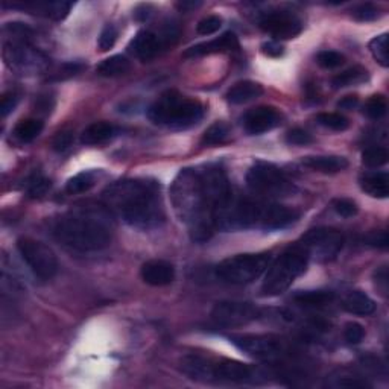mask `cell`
Returning a JSON list of instances; mask_svg holds the SVG:
<instances>
[{
    "label": "cell",
    "instance_id": "obj_1",
    "mask_svg": "<svg viewBox=\"0 0 389 389\" xmlns=\"http://www.w3.org/2000/svg\"><path fill=\"white\" fill-rule=\"evenodd\" d=\"M231 194L227 173L218 164L183 169L171 187L173 210L197 242L210 239L218 213Z\"/></svg>",
    "mask_w": 389,
    "mask_h": 389
},
{
    "label": "cell",
    "instance_id": "obj_2",
    "mask_svg": "<svg viewBox=\"0 0 389 389\" xmlns=\"http://www.w3.org/2000/svg\"><path fill=\"white\" fill-rule=\"evenodd\" d=\"M103 201L128 225L138 230H154L166 219L158 183L146 178H127L103 190Z\"/></svg>",
    "mask_w": 389,
    "mask_h": 389
},
{
    "label": "cell",
    "instance_id": "obj_3",
    "mask_svg": "<svg viewBox=\"0 0 389 389\" xmlns=\"http://www.w3.org/2000/svg\"><path fill=\"white\" fill-rule=\"evenodd\" d=\"M114 224L107 205L84 204L68 210L55 222L53 234L66 247L81 253L105 249L113 240Z\"/></svg>",
    "mask_w": 389,
    "mask_h": 389
},
{
    "label": "cell",
    "instance_id": "obj_4",
    "mask_svg": "<svg viewBox=\"0 0 389 389\" xmlns=\"http://www.w3.org/2000/svg\"><path fill=\"white\" fill-rule=\"evenodd\" d=\"M181 371L192 380L203 384H234L259 385L273 377L268 368L242 364L231 359L205 357L201 354H189L181 359Z\"/></svg>",
    "mask_w": 389,
    "mask_h": 389
},
{
    "label": "cell",
    "instance_id": "obj_5",
    "mask_svg": "<svg viewBox=\"0 0 389 389\" xmlns=\"http://www.w3.org/2000/svg\"><path fill=\"white\" fill-rule=\"evenodd\" d=\"M3 60L22 75L43 72L49 66L46 55L31 45L32 29L23 23H8L3 27Z\"/></svg>",
    "mask_w": 389,
    "mask_h": 389
},
{
    "label": "cell",
    "instance_id": "obj_6",
    "mask_svg": "<svg viewBox=\"0 0 389 389\" xmlns=\"http://www.w3.org/2000/svg\"><path fill=\"white\" fill-rule=\"evenodd\" d=\"M148 117L160 127L187 129L203 119L204 107L198 99H192L178 92H168L149 107Z\"/></svg>",
    "mask_w": 389,
    "mask_h": 389
},
{
    "label": "cell",
    "instance_id": "obj_7",
    "mask_svg": "<svg viewBox=\"0 0 389 389\" xmlns=\"http://www.w3.org/2000/svg\"><path fill=\"white\" fill-rule=\"evenodd\" d=\"M310 257L300 243L288 248L286 251L266 269L265 280L262 284L263 297H277L286 292L298 277L308 269Z\"/></svg>",
    "mask_w": 389,
    "mask_h": 389
},
{
    "label": "cell",
    "instance_id": "obj_8",
    "mask_svg": "<svg viewBox=\"0 0 389 389\" xmlns=\"http://www.w3.org/2000/svg\"><path fill=\"white\" fill-rule=\"evenodd\" d=\"M271 260L269 253L238 254L222 260L216 266V275L230 284H249L266 273Z\"/></svg>",
    "mask_w": 389,
    "mask_h": 389
},
{
    "label": "cell",
    "instance_id": "obj_9",
    "mask_svg": "<svg viewBox=\"0 0 389 389\" xmlns=\"http://www.w3.org/2000/svg\"><path fill=\"white\" fill-rule=\"evenodd\" d=\"M247 184L262 197H286L292 192V184L281 169L266 162H257L249 168Z\"/></svg>",
    "mask_w": 389,
    "mask_h": 389
},
{
    "label": "cell",
    "instance_id": "obj_10",
    "mask_svg": "<svg viewBox=\"0 0 389 389\" xmlns=\"http://www.w3.org/2000/svg\"><path fill=\"white\" fill-rule=\"evenodd\" d=\"M17 249L34 275L41 280H51L58 273V259L52 248L32 238H20Z\"/></svg>",
    "mask_w": 389,
    "mask_h": 389
},
{
    "label": "cell",
    "instance_id": "obj_11",
    "mask_svg": "<svg viewBox=\"0 0 389 389\" xmlns=\"http://www.w3.org/2000/svg\"><path fill=\"white\" fill-rule=\"evenodd\" d=\"M178 27L173 23H166L162 32H154L149 29L140 31L131 40L129 52L143 62H148L158 57L166 47L173 45L178 38Z\"/></svg>",
    "mask_w": 389,
    "mask_h": 389
},
{
    "label": "cell",
    "instance_id": "obj_12",
    "mask_svg": "<svg viewBox=\"0 0 389 389\" xmlns=\"http://www.w3.org/2000/svg\"><path fill=\"white\" fill-rule=\"evenodd\" d=\"M300 245L304 247L310 259H316L318 262H330L335 260L344 247V236L335 228H314L305 233Z\"/></svg>",
    "mask_w": 389,
    "mask_h": 389
},
{
    "label": "cell",
    "instance_id": "obj_13",
    "mask_svg": "<svg viewBox=\"0 0 389 389\" xmlns=\"http://www.w3.org/2000/svg\"><path fill=\"white\" fill-rule=\"evenodd\" d=\"M230 340L240 351L254 359L274 360L286 354V345L273 335H234Z\"/></svg>",
    "mask_w": 389,
    "mask_h": 389
},
{
    "label": "cell",
    "instance_id": "obj_14",
    "mask_svg": "<svg viewBox=\"0 0 389 389\" xmlns=\"http://www.w3.org/2000/svg\"><path fill=\"white\" fill-rule=\"evenodd\" d=\"M260 316V309L248 301H221L212 310L214 324L225 329L247 325Z\"/></svg>",
    "mask_w": 389,
    "mask_h": 389
},
{
    "label": "cell",
    "instance_id": "obj_15",
    "mask_svg": "<svg viewBox=\"0 0 389 389\" xmlns=\"http://www.w3.org/2000/svg\"><path fill=\"white\" fill-rule=\"evenodd\" d=\"M260 27L275 38L289 40L300 36L303 22L297 14L290 11H273L260 18Z\"/></svg>",
    "mask_w": 389,
    "mask_h": 389
},
{
    "label": "cell",
    "instance_id": "obj_16",
    "mask_svg": "<svg viewBox=\"0 0 389 389\" xmlns=\"http://www.w3.org/2000/svg\"><path fill=\"white\" fill-rule=\"evenodd\" d=\"M298 216H300V214H298L294 208L280 204L262 203L257 228L265 231L281 230V228H286L294 224Z\"/></svg>",
    "mask_w": 389,
    "mask_h": 389
},
{
    "label": "cell",
    "instance_id": "obj_17",
    "mask_svg": "<svg viewBox=\"0 0 389 389\" xmlns=\"http://www.w3.org/2000/svg\"><path fill=\"white\" fill-rule=\"evenodd\" d=\"M280 123L281 114L280 111L274 107H257L249 110L248 113L243 116V128L251 136L268 133V131L279 127Z\"/></svg>",
    "mask_w": 389,
    "mask_h": 389
},
{
    "label": "cell",
    "instance_id": "obj_18",
    "mask_svg": "<svg viewBox=\"0 0 389 389\" xmlns=\"http://www.w3.org/2000/svg\"><path fill=\"white\" fill-rule=\"evenodd\" d=\"M140 275L142 280L146 284H149V286L162 288L168 286V284L175 280V268L169 262L155 259L143 263Z\"/></svg>",
    "mask_w": 389,
    "mask_h": 389
},
{
    "label": "cell",
    "instance_id": "obj_19",
    "mask_svg": "<svg viewBox=\"0 0 389 389\" xmlns=\"http://www.w3.org/2000/svg\"><path fill=\"white\" fill-rule=\"evenodd\" d=\"M239 49V40L236 37L234 32H225L221 37L214 38L212 41H205V43L194 45L187 49L184 52L186 58H194V57H204V55L212 53H222V52H230Z\"/></svg>",
    "mask_w": 389,
    "mask_h": 389
},
{
    "label": "cell",
    "instance_id": "obj_20",
    "mask_svg": "<svg viewBox=\"0 0 389 389\" xmlns=\"http://www.w3.org/2000/svg\"><path fill=\"white\" fill-rule=\"evenodd\" d=\"M11 8H22L29 11L31 14H37V16H43L47 18H52V20H60L66 18L67 14L71 12L72 8V3L71 2H25L22 5H17V3H11Z\"/></svg>",
    "mask_w": 389,
    "mask_h": 389
},
{
    "label": "cell",
    "instance_id": "obj_21",
    "mask_svg": "<svg viewBox=\"0 0 389 389\" xmlns=\"http://www.w3.org/2000/svg\"><path fill=\"white\" fill-rule=\"evenodd\" d=\"M344 310L351 315L368 316L376 312V303L362 290H351L342 300Z\"/></svg>",
    "mask_w": 389,
    "mask_h": 389
},
{
    "label": "cell",
    "instance_id": "obj_22",
    "mask_svg": "<svg viewBox=\"0 0 389 389\" xmlns=\"http://www.w3.org/2000/svg\"><path fill=\"white\" fill-rule=\"evenodd\" d=\"M263 92H265V90H263L259 82L240 81L228 90L227 101L233 103V105H242V103H248L257 99V97H260Z\"/></svg>",
    "mask_w": 389,
    "mask_h": 389
},
{
    "label": "cell",
    "instance_id": "obj_23",
    "mask_svg": "<svg viewBox=\"0 0 389 389\" xmlns=\"http://www.w3.org/2000/svg\"><path fill=\"white\" fill-rule=\"evenodd\" d=\"M303 164L312 171L323 173H338L349 168V162L338 155H318L303 158Z\"/></svg>",
    "mask_w": 389,
    "mask_h": 389
},
{
    "label": "cell",
    "instance_id": "obj_24",
    "mask_svg": "<svg viewBox=\"0 0 389 389\" xmlns=\"http://www.w3.org/2000/svg\"><path fill=\"white\" fill-rule=\"evenodd\" d=\"M117 134V128L108 122H96L87 127L81 134V143L95 146L111 140Z\"/></svg>",
    "mask_w": 389,
    "mask_h": 389
},
{
    "label": "cell",
    "instance_id": "obj_25",
    "mask_svg": "<svg viewBox=\"0 0 389 389\" xmlns=\"http://www.w3.org/2000/svg\"><path fill=\"white\" fill-rule=\"evenodd\" d=\"M360 187L365 193L373 198L385 199L389 194V178L386 172H373L366 173L360 178Z\"/></svg>",
    "mask_w": 389,
    "mask_h": 389
},
{
    "label": "cell",
    "instance_id": "obj_26",
    "mask_svg": "<svg viewBox=\"0 0 389 389\" xmlns=\"http://www.w3.org/2000/svg\"><path fill=\"white\" fill-rule=\"evenodd\" d=\"M131 68V62L123 55H113L107 60H103L99 66H97L96 72L97 75L105 76V78H116V76L127 75Z\"/></svg>",
    "mask_w": 389,
    "mask_h": 389
},
{
    "label": "cell",
    "instance_id": "obj_27",
    "mask_svg": "<svg viewBox=\"0 0 389 389\" xmlns=\"http://www.w3.org/2000/svg\"><path fill=\"white\" fill-rule=\"evenodd\" d=\"M333 300H335V295L329 290H304L294 295V301L303 308H323Z\"/></svg>",
    "mask_w": 389,
    "mask_h": 389
},
{
    "label": "cell",
    "instance_id": "obj_28",
    "mask_svg": "<svg viewBox=\"0 0 389 389\" xmlns=\"http://www.w3.org/2000/svg\"><path fill=\"white\" fill-rule=\"evenodd\" d=\"M330 388H349V389H357V388H370L371 385L368 384L366 379L362 376H357V374H353L350 371H336L333 373L331 376L327 379V384Z\"/></svg>",
    "mask_w": 389,
    "mask_h": 389
},
{
    "label": "cell",
    "instance_id": "obj_29",
    "mask_svg": "<svg viewBox=\"0 0 389 389\" xmlns=\"http://www.w3.org/2000/svg\"><path fill=\"white\" fill-rule=\"evenodd\" d=\"M45 128V123L40 119H25L20 121L14 128V137L22 143H29L41 134Z\"/></svg>",
    "mask_w": 389,
    "mask_h": 389
},
{
    "label": "cell",
    "instance_id": "obj_30",
    "mask_svg": "<svg viewBox=\"0 0 389 389\" xmlns=\"http://www.w3.org/2000/svg\"><path fill=\"white\" fill-rule=\"evenodd\" d=\"M366 71L364 67L356 66L351 68H347L345 72L336 75L335 78L331 79V86L333 88H344V87H350V86H356L364 82L366 79Z\"/></svg>",
    "mask_w": 389,
    "mask_h": 389
},
{
    "label": "cell",
    "instance_id": "obj_31",
    "mask_svg": "<svg viewBox=\"0 0 389 389\" xmlns=\"http://www.w3.org/2000/svg\"><path fill=\"white\" fill-rule=\"evenodd\" d=\"M96 184V175L95 172L90 171H84L76 173L75 177H72L68 179L66 184V192L71 194H79V193H86L88 192L92 187Z\"/></svg>",
    "mask_w": 389,
    "mask_h": 389
},
{
    "label": "cell",
    "instance_id": "obj_32",
    "mask_svg": "<svg viewBox=\"0 0 389 389\" xmlns=\"http://www.w3.org/2000/svg\"><path fill=\"white\" fill-rule=\"evenodd\" d=\"M228 136H230V127L224 122L213 123L210 128L205 129V133L201 138V143L204 146H216L227 142Z\"/></svg>",
    "mask_w": 389,
    "mask_h": 389
},
{
    "label": "cell",
    "instance_id": "obj_33",
    "mask_svg": "<svg viewBox=\"0 0 389 389\" xmlns=\"http://www.w3.org/2000/svg\"><path fill=\"white\" fill-rule=\"evenodd\" d=\"M388 149L384 146H371L364 151L362 162L368 168H380L388 163Z\"/></svg>",
    "mask_w": 389,
    "mask_h": 389
},
{
    "label": "cell",
    "instance_id": "obj_34",
    "mask_svg": "<svg viewBox=\"0 0 389 389\" xmlns=\"http://www.w3.org/2000/svg\"><path fill=\"white\" fill-rule=\"evenodd\" d=\"M370 51L373 53L374 60H376L381 67L389 66V55H388V34H381V36L373 38L370 41Z\"/></svg>",
    "mask_w": 389,
    "mask_h": 389
},
{
    "label": "cell",
    "instance_id": "obj_35",
    "mask_svg": "<svg viewBox=\"0 0 389 389\" xmlns=\"http://www.w3.org/2000/svg\"><path fill=\"white\" fill-rule=\"evenodd\" d=\"M316 121L324 128H329L331 131H345L350 127L349 119L339 113H321L316 116Z\"/></svg>",
    "mask_w": 389,
    "mask_h": 389
},
{
    "label": "cell",
    "instance_id": "obj_36",
    "mask_svg": "<svg viewBox=\"0 0 389 389\" xmlns=\"http://www.w3.org/2000/svg\"><path fill=\"white\" fill-rule=\"evenodd\" d=\"M386 110H388V102H386V97L381 96V95H376V96H371L368 102L365 103V114L370 117L373 121H379L386 114Z\"/></svg>",
    "mask_w": 389,
    "mask_h": 389
},
{
    "label": "cell",
    "instance_id": "obj_37",
    "mask_svg": "<svg viewBox=\"0 0 389 389\" xmlns=\"http://www.w3.org/2000/svg\"><path fill=\"white\" fill-rule=\"evenodd\" d=\"M51 179H47L43 175H34L32 178H29V181L26 184V192L29 194L31 198H40L51 189Z\"/></svg>",
    "mask_w": 389,
    "mask_h": 389
},
{
    "label": "cell",
    "instance_id": "obj_38",
    "mask_svg": "<svg viewBox=\"0 0 389 389\" xmlns=\"http://www.w3.org/2000/svg\"><path fill=\"white\" fill-rule=\"evenodd\" d=\"M316 62L323 68H336L345 62V57L336 51H323L316 55Z\"/></svg>",
    "mask_w": 389,
    "mask_h": 389
},
{
    "label": "cell",
    "instance_id": "obj_39",
    "mask_svg": "<svg viewBox=\"0 0 389 389\" xmlns=\"http://www.w3.org/2000/svg\"><path fill=\"white\" fill-rule=\"evenodd\" d=\"M353 17L359 20V22H373V20L379 18L380 12L377 6H374L373 3H362L359 5L357 8L353 10Z\"/></svg>",
    "mask_w": 389,
    "mask_h": 389
},
{
    "label": "cell",
    "instance_id": "obj_40",
    "mask_svg": "<svg viewBox=\"0 0 389 389\" xmlns=\"http://www.w3.org/2000/svg\"><path fill=\"white\" fill-rule=\"evenodd\" d=\"M117 40V29L113 25H105L103 29L101 31L99 41H97V46H99L101 52H107L111 47L114 46Z\"/></svg>",
    "mask_w": 389,
    "mask_h": 389
},
{
    "label": "cell",
    "instance_id": "obj_41",
    "mask_svg": "<svg viewBox=\"0 0 389 389\" xmlns=\"http://www.w3.org/2000/svg\"><path fill=\"white\" fill-rule=\"evenodd\" d=\"M222 26V18L218 16H208L201 20L197 26V32L199 36H212V34L218 32Z\"/></svg>",
    "mask_w": 389,
    "mask_h": 389
},
{
    "label": "cell",
    "instance_id": "obj_42",
    "mask_svg": "<svg viewBox=\"0 0 389 389\" xmlns=\"http://www.w3.org/2000/svg\"><path fill=\"white\" fill-rule=\"evenodd\" d=\"M344 338L349 344H360L365 338V329L359 323H349L345 325Z\"/></svg>",
    "mask_w": 389,
    "mask_h": 389
},
{
    "label": "cell",
    "instance_id": "obj_43",
    "mask_svg": "<svg viewBox=\"0 0 389 389\" xmlns=\"http://www.w3.org/2000/svg\"><path fill=\"white\" fill-rule=\"evenodd\" d=\"M333 208H335V212L342 218H353L354 214H357L356 203H353L351 199L347 198H339L333 201Z\"/></svg>",
    "mask_w": 389,
    "mask_h": 389
},
{
    "label": "cell",
    "instance_id": "obj_44",
    "mask_svg": "<svg viewBox=\"0 0 389 389\" xmlns=\"http://www.w3.org/2000/svg\"><path fill=\"white\" fill-rule=\"evenodd\" d=\"M312 136L308 133V131H304L301 128H295V129H290L289 133L286 134V142L289 145H295V146H304V145H309L312 143Z\"/></svg>",
    "mask_w": 389,
    "mask_h": 389
},
{
    "label": "cell",
    "instance_id": "obj_45",
    "mask_svg": "<svg viewBox=\"0 0 389 389\" xmlns=\"http://www.w3.org/2000/svg\"><path fill=\"white\" fill-rule=\"evenodd\" d=\"M18 103V95L10 92V93H5L2 96V101H0V113H2V117L8 116L11 111H14V108L17 107Z\"/></svg>",
    "mask_w": 389,
    "mask_h": 389
},
{
    "label": "cell",
    "instance_id": "obj_46",
    "mask_svg": "<svg viewBox=\"0 0 389 389\" xmlns=\"http://www.w3.org/2000/svg\"><path fill=\"white\" fill-rule=\"evenodd\" d=\"M365 243L370 247H374V248L385 249L388 247V233L385 230L373 231L365 238Z\"/></svg>",
    "mask_w": 389,
    "mask_h": 389
},
{
    "label": "cell",
    "instance_id": "obj_47",
    "mask_svg": "<svg viewBox=\"0 0 389 389\" xmlns=\"http://www.w3.org/2000/svg\"><path fill=\"white\" fill-rule=\"evenodd\" d=\"M374 281H376L377 289L381 292V295L386 297L388 295V269L386 266L379 268L376 273H374Z\"/></svg>",
    "mask_w": 389,
    "mask_h": 389
},
{
    "label": "cell",
    "instance_id": "obj_48",
    "mask_svg": "<svg viewBox=\"0 0 389 389\" xmlns=\"http://www.w3.org/2000/svg\"><path fill=\"white\" fill-rule=\"evenodd\" d=\"M72 140H73L72 133H67V131H64V133H60L53 140V149L58 152L66 151L68 146L72 145Z\"/></svg>",
    "mask_w": 389,
    "mask_h": 389
},
{
    "label": "cell",
    "instance_id": "obj_49",
    "mask_svg": "<svg viewBox=\"0 0 389 389\" xmlns=\"http://www.w3.org/2000/svg\"><path fill=\"white\" fill-rule=\"evenodd\" d=\"M262 51L265 55H268V57H281L283 55V46L280 43H277V41H268V43H265L262 46Z\"/></svg>",
    "mask_w": 389,
    "mask_h": 389
},
{
    "label": "cell",
    "instance_id": "obj_50",
    "mask_svg": "<svg viewBox=\"0 0 389 389\" xmlns=\"http://www.w3.org/2000/svg\"><path fill=\"white\" fill-rule=\"evenodd\" d=\"M357 103H359L357 96H345V97H342V99L338 102V108H340V110H353V108L357 107Z\"/></svg>",
    "mask_w": 389,
    "mask_h": 389
},
{
    "label": "cell",
    "instance_id": "obj_51",
    "mask_svg": "<svg viewBox=\"0 0 389 389\" xmlns=\"http://www.w3.org/2000/svg\"><path fill=\"white\" fill-rule=\"evenodd\" d=\"M49 101H53L51 96H40L38 103H37V110L45 111V113H51V110L53 108V103H49Z\"/></svg>",
    "mask_w": 389,
    "mask_h": 389
},
{
    "label": "cell",
    "instance_id": "obj_52",
    "mask_svg": "<svg viewBox=\"0 0 389 389\" xmlns=\"http://www.w3.org/2000/svg\"><path fill=\"white\" fill-rule=\"evenodd\" d=\"M199 5H201V2H181V3H178V8L183 10V11H187V10L197 8V6H199Z\"/></svg>",
    "mask_w": 389,
    "mask_h": 389
}]
</instances>
